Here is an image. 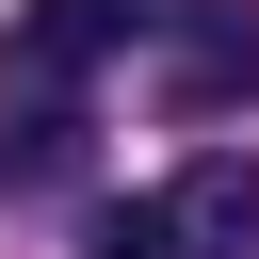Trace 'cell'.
Returning a JSON list of instances; mask_svg holds the SVG:
<instances>
[{
	"mask_svg": "<svg viewBox=\"0 0 259 259\" xmlns=\"http://www.w3.org/2000/svg\"><path fill=\"white\" fill-rule=\"evenodd\" d=\"M97 259H178V243H162V194H146V210H97Z\"/></svg>",
	"mask_w": 259,
	"mask_h": 259,
	"instance_id": "5",
	"label": "cell"
},
{
	"mask_svg": "<svg viewBox=\"0 0 259 259\" xmlns=\"http://www.w3.org/2000/svg\"><path fill=\"white\" fill-rule=\"evenodd\" d=\"M162 243H178V259H259V162L210 146V162L162 194Z\"/></svg>",
	"mask_w": 259,
	"mask_h": 259,
	"instance_id": "2",
	"label": "cell"
},
{
	"mask_svg": "<svg viewBox=\"0 0 259 259\" xmlns=\"http://www.w3.org/2000/svg\"><path fill=\"white\" fill-rule=\"evenodd\" d=\"M65 178H81V113L65 97H16L0 113V194H65Z\"/></svg>",
	"mask_w": 259,
	"mask_h": 259,
	"instance_id": "3",
	"label": "cell"
},
{
	"mask_svg": "<svg viewBox=\"0 0 259 259\" xmlns=\"http://www.w3.org/2000/svg\"><path fill=\"white\" fill-rule=\"evenodd\" d=\"M146 16H162V0H16L0 65H16V81H81V65H97V49H130Z\"/></svg>",
	"mask_w": 259,
	"mask_h": 259,
	"instance_id": "1",
	"label": "cell"
},
{
	"mask_svg": "<svg viewBox=\"0 0 259 259\" xmlns=\"http://www.w3.org/2000/svg\"><path fill=\"white\" fill-rule=\"evenodd\" d=\"M178 97H194V113H210V97H259V32H243V16H194V32H178Z\"/></svg>",
	"mask_w": 259,
	"mask_h": 259,
	"instance_id": "4",
	"label": "cell"
}]
</instances>
